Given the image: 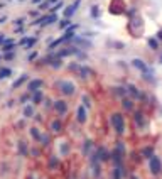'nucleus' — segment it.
<instances>
[{
    "instance_id": "2eb2a0df",
    "label": "nucleus",
    "mask_w": 162,
    "mask_h": 179,
    "mask_svg": "<svg viewBox=\"0 0 162 179\" xmlns=\"http://www.w3.org/2000/svg\"><path fill=\"white\" fill-rule=\"evenodd\" d=\"M24 115H26V117H32V115H34V108H32L31 105H27L26 108H24Z\"/></svg>"
},
{
    "instance_id": "2f4dec72",
    "label": "nucleus",
    "mask_w": 162,
    "mask_h": 179,
    "mask_svg": "<svg viewBox=\"0 0 162 179\" xmlns=\"http://www.w3.org/2000/svg\"><path fill=\"white\" fill-rule=\"evenodd\" d=\"M159 63L162 64V52H160V56H159Z\"/></svg>"
},
{
    "instance_id": "ddd939ff",
    "label": "nucleus",
    "mask_w": 162,
    "mask_h": 179,
    "mask_svg": "<svg viewBox=\"0 0 162 179\" xmlns=\"http://www.w3.org/2000/svg\"><path fill=\"white\" fill-rule=\"evenodd\" d=\"M31 135L35 139V140H41V134H39V130H37L35 127H32V128H31Z\"/></svg>"
},
{
    "instance_id": "412c9836",
    "label": "nucleus",
    "mask_w": 162,
    "mask_h": 179,
    "mask_svg": "<svg viewBox=\"0 0 162 179\" xmlns=\"http://www.w3.org/2000/svg\"><path fill=\"white\" fill-rule=\"evenodd\" d=\"M10 74H12V71H10V69H2V71H0V80H3V78L10 76Z\"/></svg>"
},
{
    "instance_id": "a211bd4d",
    "label": "nucleus",
    "mask_w": 162,
    "mask_h": 179,
    "mask_svg": "<svg viewBox=\"0 0 162 179\" xmlns=\"http://www.w3.org/2000/svg\"><path fill=\"white\" fill-rule=\"evenodd\" d=\"M76 44L83 46V48H91V42H88V41H83V39H80V37L76 39Z\"/></svg>"
},
{
    "instance_id": "393cba45",
    "label": "nucleus",
    "mask_w": 162,
    "mask_h": 179,
    "mask_svg": "<svg viewBox=\"0 0 162 179\" xmlns=\"http://www.w3.org/2000/svg\"><path fill=\"white\" fill-rule=\"evenodd\" d=\"M68 152H69V147H68V144H63V145H61V154H63V156H66Z\"/></svg>"
},
{
    "instance_id": "7c9ffc66",
    "label": "nucleus",
    "mask_w": 162,
    "mask_h": 179,
    "mask_svg": "<svg viewBox=\"0 0 162 179\" xmlns=\"http://www.w3.org/2000/svg\"><path fill=\"white\" fill-rule=\"evenodd\" d=\"M157 39H159V41H162V31L159 32V34H157Z\"/></svg>"
},
{
    "instance_id": "bb28decb",
    "label": "nucleus",
    "mask_w": 162,
    "mask_h": 179,
    "mask_svg": "<svg viewBox=\"0 0 162 179\" xmlns=\"http://www.w3.org/2000/svg\"><path fill=\"white\" fill-rule=\"evenodd\" d=\"M123 106L127 110H132V102H130V100H123Z\"/></svg>"
},
{
    "instance_id": "5701e85b",
    "label": "nucleus",
    "mask_w": 162,
    "mask_h": 179,
    "mask_svg": "<svg viewBox=\"0 0 162 179\" xmlns=\"http://www.w3.org/2000/svg\"><path fill=\"white\" fill-rule=\"evenodd\" d=\"M59 166V160L56 159V157H51V160H49V167H57Z\"/></svg>"
},
{
    "instance_id": "dca6fc26",
    "label": "nucleus",
    "mask_w": 162,
    "mask_h": 179,
    "mask_svg": "<svg viewBox=\"0 0 162 179\" xmlns=\"http://www.w3.org/2000/svg\"><path fill=\"white\" fill-rule=\"evenodd\" d=\"M122 174H123V171H122V167H115L113 171V179H120Z\"/></svg>"
},
{
    "instance_id": "6ab92c4d",
    "label": "nucleus",
    "mask_w": 162,
    "mask_h": 179,
    "mask_svg": "<svg viewBox=\"0 0 162 179\" xmlns=\"http://www.w3.org/2000/svg\"><path fill=\"white\" fill-rule=\"evenodd\" d=\"M113 91L117 93L118 96H125V95H127V90H125V88H120V86H118V88H113Z\"/></svg>"
},
{
    "instance_id": "cd10ccee",
    "label": "nucleus",
    "mask_w": 162,
    "mask_h": 179,
    "mask_svg": "<svg viewBox=\"0 0 162 179\" xmlns=\"http://www.w3.org/2000/svg\"><path fill=\"white\" fill-rule=\"evenodd\" d=\"M83 103H85L86 108H88V106H91V103H89V98H88V96H83Z\"/></svg>"
},
{
    "instance_id": "b1692460",
    "label": "nucleus",
    "mask_w": 162,
    "mask_h": 179,
    "mask_svg": "<svg viewBox=\"0 0 162 179\" xmlns=\"http://www.w3.org/2000/svg\"><path fill=\"white\" fill-rule=\"evenodd\" d=\"M147 42H149V46H150V48H152V49H157V41H156V39H154V37H150V39H149V41H147Z\"/></svg>"
},
{
    "instance_id": "39448f33",
    "label": "nucleus",
    "mask_w": 162,
    "mask_h": 179,
    "mask_svg": "<svg viewBox=\"0 0 162 179\" xmlns=\"http://www.w3.org/2000/svg\"><path fill=\"white\" fill-rule=\"evenodd\" d=\"M134 120H135V123L139 125L140 128H145V127H147L145 117H143V113H142V112H135V115H134Z\"/></svg>"
},
{
    "instance_id": "aec40b11",
    "label": "nucleus",
    "mask_w": 162,
    "mask_h": 179,
    "mask_svg": "<svg viewBox=\"0 0 162 179\" xmlns=\"http://www.w3.org/2000/svg\"><path fill=\"white\" fill-rule=\"evenodd\" d=\"M143 156H145V157H152L154 156V149L152 147H145V149H143Z\"/></svg>"
},
{
    "instance_id": "1a4fd4ad",
    "label": "nucleus",
    "mask_w": 162,
    "mask_h": 179,
    "mask_svg": "<svg viewBox=\"0 0 162 179\" xmlns=\"http://www.w3.org/2000/svg\"><path fill=\"white\" fill-rule=\"evenodd\" d=\"M41 86H42V80H32L31 83L27 85V90H29L31 93H34V91H37V90L41 88Z\"/></svg>"
},
{
    "instance_id": "4be33fe9",
    "label": "nucleus",
    "mask_w": 162,
    "mask_h": 179,
    "mask_svg": "<svg viewBox=\"0 0 162 179\" xmlns=\"http://www.w3.org/2000/svg\"><path fill=\"white\" fill-rule=\"evenodd\" d=\"M19 150H20L22 156H27V149H26V144H24V142H19Z\"/></svg>"
},
{
    "instance_id": "0eeeda50",
    "label": "nucleus",
    "mask_w": 162,
    "mask_h": 179,
    "mask_svg": "<svg viewBox=\"0 0 162 179\" xmlns=\"http://www.w3.org/2000/svg\"><path fill=\"white\" fill-rule=\"evenodd\" d=\"M127 90H128V93H130V95L134 96V98H137V100H142V98H143L142 91H140V90L137 88V86H134V85H128Z\"/></svg>"
},
{
    "instance_id": "423d86ee",
    "label": "nucleus",
    "mask_w": 162,
    "mask_h": 179,
    "mask_svg": "<svg viewBox=\"0 0 162 179\" xmlns=\"http://www.w3.org/2000/svg\"><path fill=\"white\" fill-rule=\"evenodd\" d=\"M54 110H56L57 113H66L68 112V103L63 102V100H57V102H54Z\"/></svg>"
},
{
    "instance_id": "c756f323",
    "label": "nucleus",
    "mask_w": 162,
    "mask_h": 179,
    "mask_svg": "<svg viewBox=\"0 0 162 179\" xmlns=\"http://www.w3.org/2000/svg\"><path fill=\"white\" fill-rule=\"evenodd\" d=\"M5 58L7 59H14L15 58V52H9V54H5Z\"/></svg>"
},
{
    "instance_id": "f3484780",
    "label": "nucleus",
    "mask_w": 162,
    "mask_h": 179,
    "mask_svg": "<svg viewBox=\"0 0 162 179\" xmlns=\"http://www.w3.org/2000/svg\"><path fill=\"white\" fill-rule=\"evenodd\" d=\"M51 128H52L54 132H59L61 130V122L59 120H54L52 123H51Z\"/></svg>"
},
{
    "instance_id": "a878e982",
    "label": "nucleus",
    "mask_w": 162,
    "mask_h": 179,
    "mask_svg": "<svg viewBox=\"0 0 162 179\" xmlns=\"http://www.w3.org/2000/svg\"><path fill=\"white\" fill-rule=\"evenodd\" d=\"M89 147H91V140H86V142H85V149H83V152H85V154H88Z\"/></svg>"
},
{
    "instance_id": "f03ea898",
    "label": "nucleus",
    "mask_w": 162,
    "mask_h": 179,
    "mask_svg": "<svg viewBox=\"0 0 162 179\" xmlns=\"http://www.w3.org/2000/svg\"><path fill=\"white\" fill-rule=\"evenodd\" d=\"M149 169H150V173H152L154 176H159V174L162 173V160L157 156L149 157Z\"/></svg>"
},
{
    "instance_id": "4468645a",
    "label": "nucleus",
    "mask_w": 162,
    "mask_h": 179,
    "mask_svg": "<svg viewBox=\"0 0 162 179\" xmlns=\"http://www.w3.org/2000/svg\"><path fill=\"white\" fill-rule=\"evenodd\" d=\"M78 3L80 2H76V3H73V5L69 7V9H66V17H69V15H73V12L76 10V7H78Z\"/></svg>"
},
{
    "instance_id": "9b49d317",
    "label": "nucleus",
    "mask_w": 162,
    "mask_h": 179,
    "mask_svg": "<svg viewBox=\"0 0 162 179\" xmlns=\"http://www.w3.org/2000/svg\"><path fill=\"white\" fill-rule=\"evenodd\" d=\"M42 98H44V96H42V91H41V90L34 91V103H41Z\"/></svg>"
},
{
    "instance_id": "6e6552de",
    "label": "nucleus",
    "mask_w": 162,
    "mask_h": 179,
    "mask_svg": "<svg viewBox=\"0 0 162 179\" xmlns=\"http://www.w3.org/2000/svg\"><path fill=\"white\" fill-rule=\"evenodd\" d=\"M76 115H78V122H80V123H85L86 119H88V117H86V106L85 105H80V106H78Z\"/></svg>"
},
{
    "instance_id": "7ed1b4c3",
    "label": "nucleus",
    "mask_w": 162,
    "mask_h": 179,
    "mask_svg": "<svg viewBox=\"0 0 162 179\" xmlns=\"http://www.w3.org/2000/svg\"><path fill=\"white\" fill-rule=\"evenodd\" d=\"M57 86H59V90H61V93H63V95H73L74 93V85L71 83V81H59V83H57Z\"/></svg>"
},
{
    "instance_id": "f8f14e48",
    "label": "nucleus",
    "mask_w": 162,
    "mask_h": 179,
    "mask_svg": "<svg viewBox=\"0 0 162 179\" xmlns=\"http://www.w3.org/2000/svg\"><path fill=\"white\" fill-rule=\"evenodd\" d=\"M26 80H27V76H26V74H22V76H20V78H19V80H17V81H15V83H14V85H12V88H19V86H20V85H22V83H24V81H26Z\"/></svg>"
},
{
    "instance_id": "473e14b6",
    "label": "nucleus",
    "mask_w": 162,
    "mask_h": 179,
    "mask_svg": "<svg viewBox=\"0 0 162 179\" xmlns=\"http://www.w3.org/2000/svg\"><path fill=\"white\" fill-rule=\"evenodd\" d=\"M130 179H139V177H137V176H132V177H130Z\"/></svg>"
},
{
    "instance_id": "9d476101",
    "label": "nucleus",
    "mask_w": 162,
    "mask_h": 179,
    "mask_svg": "<svg viewBox=\"0 0 162 179\" xmlns=\"http://www.w3.org/2000/svg\"><path fill=\"white\" fill-rule=\"evenodd\" d=\"M56 20V15H51V17H46V19H42V20H39V24L41 26H48V24H51Z\"/></svg>"
},
{
    "instance_id": "f257e3e1",
    "label": "nucleus",
    "mask_w": 162,
    "mask_h": 179,
    "mask_svg": "<svg viewBox=\"0 0 162 179\" xmlns=\"http://www.w3.org/2000/svg\"><path fill=\"white\" fill-rule=\"evenodd\" d=\"M111 125H113V128H115V132H117L118 135H122L125 132V119H123V115L122 113H113L111 115Z\"/></svg>"
},
{
    "instance_id": "c85d7f7f",
    "label": "nucleus",
    "mask_w": 162,
    "mask_h": 179,
    "mask_svg": "<svg viewBox=\"0 0 162 179\" xmlns=\"http://www.w3.org/2000/svg\"><path fill=\"white\" fill-rule=\"evenodd\" d=\"M91 15L93 17H98V9H96V7H93V9H91Z\"/></svg>"
},
{
    "instance_id": "20e7f679",
    "label": "nucleus",
    "mask_w": 162,
    "mask_h": 179,
    "mask_svg": "<svg viewBox=\"0 0 162 179\" xmlns=\"http://www.w3.org/2000/svg\"><path fill=\"white\" fill-rule=\"evenodd\" d=\"M132 66L137 68V69H140L142 73H154V69H150V68L147 66L142 59H132Z\"/></svg>"
}]
</instances>
